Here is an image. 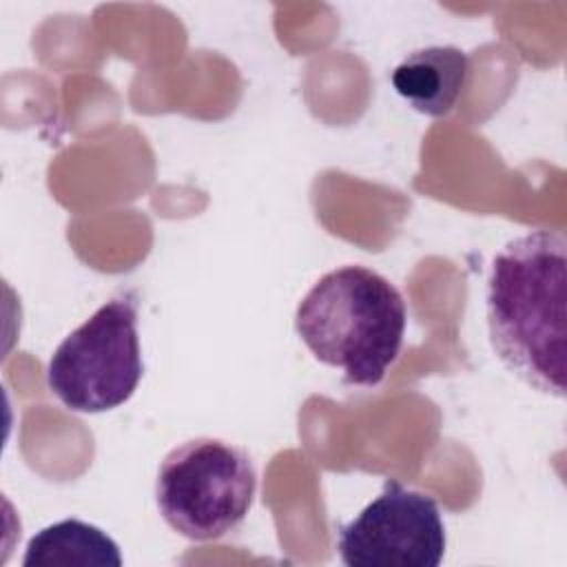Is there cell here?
Masks as SVG:
<instances>
[{
  "label": "cell",
  "instance_id": "obj_1",
  "mask_svg": "<svg viewBox=\"0 0 567 567\" xmlns=\"http://www.w3.org/2000/svg\"><path fill=\"white\" fill-rule=\"evenodd\" d=\"M567 239L525 233L492 259L485 286L489 343L529 388L563 399L567 354Z\"/></svg>",
  "mask_w": 567,
  "mask_h": 567
},
{
  "label": "cell",
  "instance_id": "obj_2",
  "mask_svg": "<svg viewBox=\"0 0 567 567\" xmlns=\"http://www.w3.org/2000/svg\"><path fill=\"white\" fill-rule=\"evenodd\" d=\"M408 310L390 279L365 266L319 277L295 310V330L317 361L341 370L343 383L374 388L396 361Z\"/></svg>",
  "mask_w": 567,
  "mask_h": 567
},
{
  "label": "cell",
  "instance_id": "obj_3",
  "mask_svg": "<svg viewBox=\"0 0 567 567\" xmlns=\"http://www.w3.org/2000/svg\"><path fill=\"white\" fill-rule=\"evenodd\" d=\"M257 492L250 454L221 439L197 436L159 463L155 501L171 529L188 540H217L248 516Z\"/></svg>",
  "mask_w": 567,
  "mask_h": 567
},
{
  "label": "cell",
  "instance_id": "obj_4",
  "mask_svg": "<svg viewBox=\"0 0 567 567\" xmlns=\"http://www.w3.org/2000/svg\"><path fill=\"white\" fill-rule=\"evenodd\" d=\"M144 374L137 297L120 292L71 330L47 363L51 394L71 412L97 414L126 403Z\"/></svg>",
  "mask_w": 567,
  "mask_h": 567
},
{
  "label": "cell",
  "instance_id": "obj_5",
  "mask_svg": "<svg viewBox=\"0 0 567 567\" xmlns=\"http://www.w3.org/2000/svg\"><path fill=\"white\" fill-rule=\"evenodd\" d=\"M337 549L348 567H439L445 525L432 496L388 478L381 494L339 527Z\"/></svg>",
  "mask_w": 567,
  "mask_h": 567
},
{
  "label": "cell",
  "instance_id": "obj_6",
  "mask_svg": "<svg viewBox=\"0 0 567 567\" xmlns=\"http://www.w3.org/2000/svg\"><path fill=\"white\" fill-rule=\"evenodd\" d=\"M470 71L467 53L458 47H425L412 51L392 71L394 91L427 117L447 115L461 97Z\"/></svg>",
  "mask_w": 567,
  "mask_h": 567
},
{
  "label": "cell",
  "instance_id": "obj_7",
  "mask_svg": "<svg viewBox=\"0 0 567 567\" xmlns=\"http://www.w3.org/2000/svg\"><path fill=\"white\" fill-rule=\"evenodd\" d=\"M24 567H120L117 543L100 527L80 518L58 520L27 543Z\"/></svg>",
  "mask_w": 567,
  "mask_h": 567
}]
</instances>
